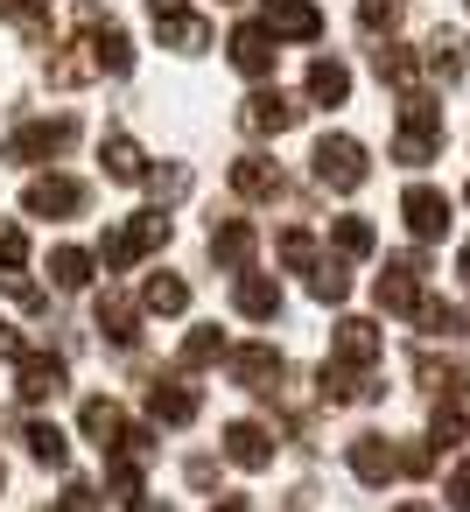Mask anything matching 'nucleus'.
<instances>
[{
  "label": "nucleus",
  "instance_id": "obj_11",
  "mask_svg": "<svg viewBox=\"0 0 470 512\" xmlns=\"http://www.w3.org/2000/svg\"><path fill=\"white\" fill-rule=\"evenodd\" d=\"M239 120H246V134H288V127L302 120V106H295L288 92H253V99L239 106Z\"/></svg>",
  "mask_w": 470,
  "mask_h": 512
},
{
  "label": "nucleus",
  "instance_id": "obj_46",
  "mask_svg": "<svg viewBox=\"0 0 470 512\" xmlns=\"http://www.w3.org/2000/svg\"><path fill=\"white\" fill-rule=\"evenodd\" d=\"M456 274H463V281H470V239H463V253H456Z\"/></svg>",
  "mask_w": 470,
  "mask_h": 512
},
{
  "label": "nucleus",
  "instance_id": "obj_4",
  "mask_svg": "<svg viewBox=\"0 0 470 512\" xmlns=\"http://www.w3.org/2000/svg\"><path fill=\"white\" fill-rule=\"evenodd\" d=\"M421 253H393L386 260V274H379V309H393V316H414L421 309Z\"/></svg>",
  "mask_w": 470,
  "mask_h": 512
},
{
  "label": "nucleus",
  "instance_id": "obj_39",
  "mask_svg": "<svg viewBox=\"0 0 470 512\" xmlns=\"http://www.w3.org/2000/svg\"><path fill=\"white\" fill-rule=\"evenodd\" d=\"M0 260H29V232L15 218H0Z\"/></svg>",
  "mask_w": 470,
  "mask_h": 512
},
{
  "label": "nucleus",
  "instance_id": "obj_8",
  "mask_svg": "<svg viewBox=\"0 0 470 512\" xmlns=\"http://www.w3.org/2000/svg\"><path fill=\"white\" fill-rule=\"evenodd\" d=\"M260 29H267L274 43H281V36H288V43H316V36H323V15L309 8V0H267Z\"/></svg>",
  "mask_w": 470,
  "mask_h": 512
},
{
  "label": "nucleus",
  "instance_id": "obj_37",
  "mask_svg": "<svg viewBox=\"0 0 470 512\" xmlns=\"http://www.w3.org/2000/svg\"><path fill=\"white\" fill-rule=\"evenodd\" d=\"M148 190L162 204H176V197H190V169H148Z\"/></svg>",
  "mask_w": 470,
  "mask_h": 512
},
{
  "label": "nucleus",
  "instance_id": "obj_47",
  "mask_svg": "<svg viewBox=\"0 0 470 512\" xmlns=\"http://www.w3.org/2000/svg\"><path fill=\"white\" fill-rule=\"evenodd\" d=\"M400 512H435V505H400Z\"/></svg>",
  "mask_w": 470,
  "mask_h": 512
},
{
  "label": "nucleus",
  "instance_id": "obj_43",
  "mask_svg": "<svg viewBox=\"0 0 470 512\" xmlns=\"http://www.w3.org/2000/svg\"><path fill=\"white\" fill-rule=\"evenodd\" d=\"M190 484H197V491H211V484H218V463H211V456H197V463H190Z\"/></svg>",
  "mask_w": 470,
  "mask_h": 512
},
{
  "label": "nucleus",
  "instance_id": "obj_6",
  "mask_svg": "<svg viewBox=\"0 0 470 512\" xmlns=\"http://www.w3.org/2000/svg\"><path fill=\"white\" fill-rule=\"evenodd\" d=\"M232 379L246 386V393H281V379H288V365H281V351L274 344H246V351H232Z\"/></svg>",
  "mask_w": 470,
  "mask_h": 512
},
{
  "label": "nucleus",
  "instance_id": "obj_14",
  "mask_svg": "<svg viewBox=\"0 0 470 512\" xmlns=\"http://www.w3.org/2000/svg\"><path fill=\"white\" fill-rule=\"evenodd\" d=\"M253 246H260V232H253L246 218H225V225L211 232V260H218V267H232V274H246V267H253Z\"/></svg>",
  "mask_w": 470,
  "mask_h": 512
},
{
  "label": "nucleus",
  "instance_id": "obj_5",
  "mask_svg": "<svg viewBox=\"0 0 470 512\" xmlns=\"http://www.w3.org/2000/svg\"><path fill=\"white\" fill-rule=\"evenodd\" d=\"M22 204H29V218H78V211H85V183H71V176H36V183L22 190Z\"/></svg>",
  "mask_w": 470,
  "mask_h": 512
},
{
  "label": "nucleus",
  "instance_id": "obj_44",
  "mask_svg": "<svg viewBox=\"0 0 470 512\" xmlns=\"http://www.w3.org/2000/svg\"><path fill=\"white\" fill-rule=\"evenodd\" d=\"M127 512H169V505H155V498H148V491H141V498H134V505H127Z\"/></svg>",
  "mask_w": 470,
  "mask_h": 512
},
{
  "label": "nucleus",
  "instance_id": "obj_21",
  "mask_svg": "<svg viewBox=\"0 0 470 512\" xmlns=\"http://www.w3.org/2000/svg\"><path fill=\"white\" fill-rule=\"evenodd\" d=\"M78 428H85V442H92V449H120V435H127V414H120L113 400H85Z\"/></svg>",
  "mask_w": 470,
  "mask_h": 512
},
{
  "label": "nucleus",
  "instance_id": "obj_38",
  "mask_svg": "<svg viewBox=\"0 0 470 512\" xmlns=\"http://www.w3.org/2000/svg\"><path fill=\"white\" fill-rule=\"evenodd\" d=\"M281 260L309 274V267H316V239H309V232H281Z\"/></svg>",
  "mask_w": 470,
  "mask_h": 512
},
{
  "label": "nucleus",
  "instance_id": "obj_28",
  "mask_svg": "<svg viewBox=\"0 0 470 512\" xmlns=\"http://www.w3.org/2000/svg\"><path fill=\"white\" fill-rule=\"evenodd\" d=\"M92 267H99V260H92V253H78V246H57V253H50V281H57V288H71V295H78V288H92Z\"/></svg>",
  "mask_w": 470,
  "mask_h": 512
},
{
  "label": "nucleus",
  "instance_id": "obj_34",
  "mask_svg": "<svg viewBox=\"0 0 470 512\" xmlns=\"http://www.w3.org/2000/svg\"><path fill=\"white\" fill-rule=\"evenodd\" d=\"M400 8H407V0H358L365 36H393V29H400Z\"/></svg>",
  "mask_w": 470,
  "mask_h": 512
},
{
  "label": "nucleus",
  "instance_id": "obj_45",
  "mask_svg": "<svg viewBox=\"0 0 470 512\" xmlns=\"http://www.w3.org/2000/svg\"><path fill=\"white\" fill-rule=\"evenodd\" d=\"M211 512H253V505H246V498H218Z\"/></svg>",
  "mask_w": 470,
  "mask_h": 512
},
{
  "label": "nucleus",
  "instance_id": "obj_30",
  "mask_svg": "<svg viewBox=\"0 0 470 512\" xmlns=\"http://www.w3.org/2000/svg\"><path fill=\"white\" fill-rule=\"evenodd\" d=\"M309 295H316V302H344V295H351L344 260H316V267H309Z\"/></svg>",
  "mask_w": 470,
  "mask_h": 512
},
{
  "label": "nucleus",
  "instance_id": "obj_13",
  "mask_svg": "<svg viewBox=\"0 0 470 512\" xmlns=\"http://www.w3.org/2000/svg\"><path fill=\"white\" fill-rule=\"evenodd\" d=\"M351 470H358V484H386V477H400V449L386 435H351Z\"/></svg>",
  "mask_w": 470,
  "mask_h": 512
},
{
  "label": "nucleus",
  "instance_id": "obj_27",
  "mask_svg": "<svg viewBox=\"0 0 470 512\" xmlns=\"http://www.w3.org/2000/svg\"><path fill=\"white\" fill-rule=\"evenodd\" d=\"M141 309H155V316H183V309H190V288H183L176 274H148V281H141Z\"/></svg>",
  "mask_w": 470,
  "mask_h": 512
},
{
  "label": "nucleus",
  "instance_id": "obj_16",
  "mask_svg": "<svg viewBox=\"0 0 470 512\" xmlns=\"http://www.w3.org/2000/svg\"><path fill=\"white\" fill-rule=\"evenodd\" d=\"M225 456H232L239 470H267V463H274V435H267L260 421H232V428H225Z\"/></svg>",
  "mask_w": 470,
  "mask_h": 512
},
{
  "label": "nucleus",
  "instance_id": "obj_31",
  "mask_svg": "<svg viewBox=\"0 0 470 512\" xmlns=\"http://www.w3.org/2000/svg\"><path fill=\"white\" fill-rule=\"evenodd\" d=\"M400 127H414V134H442V106H435L428 92H407V99H400Z\"/></svg>",
  "mask_w": 470,
  "mask_h": 512
},
{
  "label": "nucleus",
  "instance_id": "obj_32",
  "mask_svg": "<svg viewBox=\"0 0 470 512\" xmlns=\"http://www.w3.org/2000/svg\"><path fill=\"white\" fill-rule=\"evenodd\" d=\"M435 141H442V134H414V127H400V141H393V162H407V169H428V162H435Z\"/></svg>",
  "mask_w": 470,
  "mask_h": 512
},
{
  "label": "nucleus",
  "instance_id": "obj_25",
  "mask_svg": "<svg viewBox=\"0 0 470 512\" xmlns=\"http://www.w3.org/2000/svg\"><path fill=\"white\" fill-rule=\"evenodd\" d=\"M309 99H316V106H344V99H351V71H344L337 57H316V64H309Z\"/></svg>",
  "mask_w": 470,
  "mask_h": 512
},
{
  "label": "nucleus",
  "instance_id": "obj_36",
  "mask_svg": "<svg viewBox=\"0 0 470 512\" xmlns=\"http://www.w3.org/2000/svg\"><path fill=\"white\" fill-rule=\"evenodd\" d=\"M428 442H435V449H456V442H463V407H456V400H442V407H435Z\"/></svg>",
  "mask_w": 470,
  "mask_h": 512
},
{
  "label": "nucleus",
  "instance_id": "obj_22",
  "mask_svg": "<svg viewBox=\"0 0 470 512\" xmlns=\"http://www.w3.org/2000/svg\"><path fill=\"white\" fill-rule=\"evenodd\" d=\"M155 29H162V43L183 50V57H197V50L211 43V22H204V15H183V8H176V15H155Z\"/></svg>",
  "mask_w": 470,
  "mask_h": 512
},
{
  "label": "nucleus",
  "instance_id": "obj_9",
  "mask_svg": "<svg viewBox=\"0 0 470 512\" xmlns=\"http://www.w3.org/2000/svg\"><path fill=\"white\" fill-rule=\"evenodd\" d=\"M92 316H99V330H106L113 351H134V344H141V309H134L120 288H106V295L92 302Z\"/></svg>",
  "mask_w": 470,
  "mask_h": 512
},
{
  "label": "nucleus",
  "instance_id": "obj_35",
  "mask_svg": "<svg viewBox=\"0 0 470 512\" xmlns=\"http://www.w3.org/2000/svg\"><path fill=\"white\" fill-rule=\"evenodd\" d=\"M330 232H337V246H344V253H351V260H365V253H372V246H379V239H372V225H365V218H330Z\"/></svg>",
  "mask_w": 470,
  "mask_h": 512
},
{
  "label": "nucleus",
  "instance_id": "obj_2",
  "mask_svg": "<svg viewBox=\"0 0 470 512\" xmlns=\"http://www.w3.org/2000/svg\"><path fill=\"white\" fill-rule=\"evenodd\" d=\"M365 176H372V162H365V148L351 134H323L316 141V183L323 190H358Z\"/></svg>",
  "mask_w": 470,
  "mask_h": 512
},
{
  "label": "nucleus",
  "instance_id": "obj_40",
  "mask_svg": "<svg viewBox=\"0 0 470 512\" xmlns=\"http://www.w3.org/2000/svg\"><path fill=\"white\" fill-rule=\"evenodd\" d=\"M442 498H449L456 512H470V456L456 463V477H449V491H442Z\"/></svg>",
  "mask_w": 470,
  "mask_h": 512
},
{
  "label": "nucleus",
  "instance_id": "obj_23",
  "mask_svg": "<svg viewBox=\"0 0 470 512\" xmlns=\"http://www.w3.org/2000/svg\"><path fill=\"white\" fill-rule=\"evenodd\" d=\"M232 190H239V197H281V169H274L267 155H239V162H232Z\"/></svg>",
  "mask_w": 470,
  "mask_h": 512
},
{
  "label": "nucleus",
  "instance_id": "obj_18",
  "mask_svg": "<svg viewBox=\"0 0 470 512\" xmlns=\"http://www.w3.org/2000/svg\"><path fill=\"white\" fill-rule=\"evenodd\" d=\"M414 379H421L428 393L456 400V393L470 386V365H463V358H435V351H421V358H414Z\"/></svg>",
  "mask_w": 470,
  "mask_h": 512
},
{
  "label": "nucleus",
  "instance_id": "obj_29",
  "mask_svg": "<svg viewBox=\"0 0 470 512\" xmlns=\"http://www.w3.org/2000/svg\"><path fill=\"white\" fill-rule=\"evenodd\" d=\"M372 71H379L386 85H414V71H421V57H407L400 43H379V50H372Z\"/></svg>",
  "mask_w": 470,
  "mask_h": 512
},
{
  "label": "nucleus",
  "instance_id": "obj_7",
  "mask_svg": "<svg viewBox=\"0 0 470 512\" xmlns=\"http://www.w3.org/2000/svg\"><path fill=\"white\" fill-rule=\"evenodd\" d=\"M400 218H407L414 239H442V232H449V197H442L435 183H414V190L400 197Z\"/></svg>",
  "mask_w": 470,
  "mask_h": 512
},
{
  "label": "nucleus",
  "instance_id": "obj_20",
  "mask_svg": "<svg viewBox=\"0 0 470 512\" xmlns=\"http://www.w3.org/2000/svg\"><path fill=\"white\" fill-rule=\"evenodd\" d=\"M421 71L442 78V85H456V78H463V36H456V29H435L428 50H421Z\"/></svg>",
  "mask_w": 470,
  "mask_h": 512
},
{
  "label": "nucleus",
  "instance_id": "obj_41",
  "mask_svg": "<svg viewBox=\"0 0 470 512\" xmlns=\"http://www.w3.org/2000/svg\"><path fill=\"white\" fill-rule=\"evenodd\" d=\"M57 512H99V491H92V484H71V491L57 498Z\"/></svg>",
  "mask_w": 470,
  "mask_h": 512
},
{
  "label": "nucleus",
  "instance_id": "obj_33",
  "mask_svg": "<svg viewBox=\"0 0 470 512\" xmlns=\"http://www.w3.org/2000/svg\"><path fill=\"white\" fill-rule=\"evenodd\" d=\"M225 358V330H190L183 337V365L197 372V365H218Z\"/></svg>",
  "mask_w": 470,
  "mask_h": 512
},
{
  "label": "nucleus",
  "instance_id": "obj_12",
  "mask_svg": "<svg viewBox=\"0 0 470 512\" xmlns=\"http://www.w3.org/2000/svg\"><path fill=\"white\" fill-rule=\"evenodd\" d=\"M148 414H155V421H169V428H190V421H197V386H190V379H176V372H169V379H155V386H148Z\"/></svg>",
  "mask_w": 470,
  "mask_h": 512
},
{
  "label": "nucleus",
  "instance_id": "obj_10",
  "mask_svg": "<svg viewBox=\"0 0 470 512\" xmlns=\"http://www.w3.org/2000/svg\"><path fill=\"white\" fill-rule=\"evenodd\" d=\"M22 400L29 407H43V400H57L64 386H71V372H64V358H50V351H22Z\"/></svg>",
  "mask_w": 470,
  "mask_h": 512
},
{
  "label": "nucleus",
  "instance_id": "obj_17",
  "mask_svg": "<svg viewBox=\"0 0 470 512\" xmlns=\"http://www.w3.org/2000/svg\"><path fill=\"white\" fill-rule=\"evenodd\" d=\"M232 309H239V316H253V323L281 316V281H267V274H239V288H232Z\"/></svg>",
  "mask_w": 470,
  "mask_h": 512
},
{
  "label": "nucleus",
  "instance_id": "obj_48",
  "mask_svg": "<svg viewBox=\"0 0 470 512\" xmlns=\"http://www.w3.org/2000/svg\"><path fill=\"white\" fill-rule=\"evenodd\" d=\"M0 484H8V470H0Z\"/></svg>",
  "mask_w": 470,
  "mask_h": 512
},
{
  "label": "nucleus",
  "instance_id": "obj_42",
  "mask_svg": "<svg viewBox=\"0 0 470 512\" xmlns=\"http://www.w3.org/2000/svg\"><path fill=\"white\" fill-rule=\"evenodd\" d=\"M22 351H29V344H22V330H15L8 316H0V358H22Z\"/></svg>",
  "mask_w": 470,
  "mask_h": 512
},
{
  "label": "nucleus",
  "instance_id": "obj_26",
  "mask_svg": "<svg viewBox=\"0 0 470 512\" xmlns=\"http://www.w3.org/2000/svg\"><path fill=\"white\" fill-rule=\"evenodd\" d=\"M106 176H113V183H148V155H141L127 134H106Z\"/></svg>",
  "mask_w": 470,
  "mask_h": 512
},
{
  "label": "nucleus",
  "instance_id": "obj_19",
  "mask_svg": "<svg viewBox=\"0 0 470 512\" xmlns=\"http://www.w3.org/2000/svg\"><path fill=\"white\" fill-rule=\"evenodd\" d=\"M232 64H239L246 78H267V71H274V36H267L260 22H246V29L232 36Z\"/></svg>",
  "mask_w": 470,
  "mask_h": 512
},
{
  "label": "nucleus",
  "instance_id": "obj_3",
  "mask_svg": "<svg viewBox=\"0 0 470 512\" xmlns=\"http://www.w3.org/2000/svg\"><path fill=\"white\" fill-rule=\"evenodd\" d=\"M64 148H78V120H36V127H22V134H8V162H50V155H64Z\"/></svg>",
  "mask_w": 470,
  "mask_h": 512
},
{
  "label": "nucleus",
  "instance_id": "obj_15",
  "mask_svg": "<svg viewBox=\"0 0 470 512\" xmlns=\"http://www.w3.org/2000/svg\"><path fill=\"white\" fill-rule=\"evenodd\" d=\"M379 344H386V337H379L365 316H344V323H337V337H330V358H344V365H365V372H372Z\"/></svg>",
  "mask_w": 470,
  "mask_h": 512
},
{
  "label": "nucleus",
  "instance_id": "obj_1",
  "mask_svg": "<svg viewBox=\"0 0 470 512\" xmlns=\"http://www.w3.org/2000/svg\"><path fill=\"white\" fill-rule=\"evenodd\" d=\"M169 232H176V225H169L162 211H141L134 225H120V232H106V246H99V267H106V274H120V267H134L141 253H155V246H169Z\"/></svg>",
  "mask_w": 470,
  "mask_h": 512
},
{
  "label": "nucleus",
  "instance_id": "obj_24",
  "mask_svg": "<svg viewBox=\"0 0 470 512\" xmlns=\"http://www.w3.org/2000/svg\"><path fill=\"white\" fill-rule=\"evenodd\" d=\"M22 449H29L36 463H50V470H64V463H71V442H64V428H57V421H22Z\"/></svg>",
  "mask_w": 470,
  "mask_h": 512
}]
</instances>
